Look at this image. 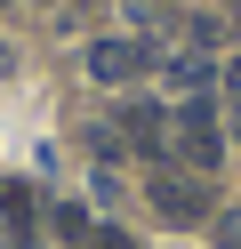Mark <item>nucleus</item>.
<instances>
[{
    "label": "nucleus",
    "instance_id": "423d86ee",
    "mask_svg": "<svg viewBox=\"0 0 241 249\" xmlns=\"http://www.w3.org/2000/svg\"><path fill=\"white\" fill-rule=\"evenodd\" d=\"M89 233H96V217L80 209V201H56V241H64V249H80Z\"/></svg>",
    "mask_w": 241,
    "mask_h": 249
},
{
    "label": "nucleus",
    "instance_id": "20e7f679",
    "mask_svg": "<svg viewBox=\"0 0 241 249\" xmlns=\"http://www.w3.org/2000/svg\"><path fill=\"white\" fill-rule=\"evenodd\" d=\"M169 81L185 89V97H201V89L217 81V72H209V56H201V49H185V56H169Z\"/></svg>",
    "mask_w": 241,
    "mask_h": 249
},
{
    "label": "nucleus",
    "instance_id": "7ed1b4c3",
    "mask_svg": "<svg viewBox=\"0 0 241 249\" xmlns=\"http://www.w3.org/2000/svg\"><path fill=\"white\" fill-rule=\"evenodd\" d=\"M145 72V40H96L89 49V81H137Z\"/></svg>",
    "mask_w": 241,
    "mask_h": 249
},
{
    "label": "nucleus",
    "instance_id": "39448f33",
    "mask_svg": "<svg viewBox=\"0 0 241 249\" xmlns=\"http://www.w3.org/2000/svg\"><path fill=\"white\" fill-rule=\"evenodd\" d=\"M121 129L137 137V153H161V105H129V113H121Z\"/></svg>",
    "mask_w": 241,
    "mask_h": 249
},
{
    "label": "nucleus",
    "instance_id": "9d476101",
    "mask_svg": "<svg viewBox=\"0 0 241 249\" xmlns=\"http://www.w3.org/2000/svg\"><path fill=\"white\" fill-rule=\"evenodd\" d=\"M225 97H233V113H241V56L225 65Z\"/></svg>",
    "mask_w": 241,
    "mask_h": 249
},
{
    "label": "nucleus",
    "instance_id": "6e6552de",
    "mask_svg": "<svg viewBox=\"0 0 241 249\" xmlns=\"http://www.w3.org/2000/svg\"><path fill=\"white\" fill-rule=\"evenodd\" d=\"M80 249H129V233H121V225H96V233H89Z\"/></svg>",
    "mask_w": 241,
    "mask_h": 249
},
{
    "label": "nucleus",
    "instance_id": "1a4fd4ad",
    "mask_svg": "<svg viewBox=\"0 0 241 249\" xmlns=\"http://www.w3.org/2000/svg\"><path fill=\"white\" fill-rule=\"evenodd\" d=\"M217 241H225V249H241V209H225V217H217Z\"/></svg>",
    "mask_w": 241,
    "mask_h": 249
},
{
    "label": "nucleus",
    "instance_id": "f03ea898",
    "mask_svg": "<svg viewBox=\"0 0 241 249\" xmlns=\"http://www.w3.org/2000/svg\"><path fill=\"white\" fill-rule=\"evenodd\" d=\"M145 201H153L169 225H201L209 217V185L185 177V169H153V177H145Z\"/></svg>",
    "mask_w": 241,
    "mask_h": 249
},
{
    "label": "nucleus",
    "instance_id": "0eeeda50",
    "mask_svg": "<svg viewBox=\"0 0 241 249\" xmlns=\"http://www.w3.org/2000/svg\"><path fill=\"white\" fill-rule=\"evenodd\" d=\"M0 201H8V225H16V233H32V193H24V185H8Z\"/></svg>",
    "mask_w": 241,
    "mask_h": 249
},
{
    "label": "nucleus",
    "instance_id": "f257e3e1",
    "mask_svg": "<svg viewBox=\"0 0 241 249\" xmlns=\"http://www.w3.org/2000/svg\"><path fill=\"white\" fill-rule=\"evenodd\" d=\"M177 153H185L193 177H209V169L225 161V129H217V105L209 97H185V113H177Z\"/></svg>",
    "mask_w": 241,
    "mask_h": 249
}]
</instances>
